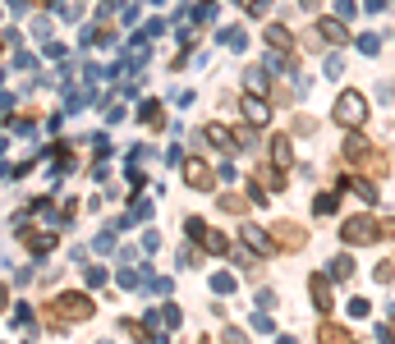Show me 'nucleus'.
<instances>
[{
	"label": "nucleus",
	"instance_id": "12",
	"mask_svg": "<svg viewBox=\"0 0 395 344\" xmlns=\"http://www.w3.org/2000/svg\"><path fill=\"white\" fill-rule=\"evenodd\" d=\"M244 115H248V124H267V120H272V111H267V101L257 92L244 96Z\"/></svg>",
	"mask_w": 395,
	"mask_h": 344
},
{
	"label": "nucleus",
	"instance_id": "19",
	"mask_svg": "<svg viewBox=\"0 0 395 344\" xmlns=\"http://www.w3.org/2000/svg\"><path fill=\"white\" fill-rule=\"evenodd\" d=\"M221 211L239 216V211H244V198H239V193H221Z\"/></svg>",
	"mask_w": 395,
	"mask_h": 344
},
{
	"label": "nucleus",
	"instance_id": "24",
	"mask_svg": "<svg viewBox=\"0 0 395 344\" xmlns=\"http://www.w3.org/2000/svg\"><path fill=\"white\" fill-rule=\"evenodd\" d=\"M42 5H51V0H42Z\"/></svg>",
	"mask_w": 395,
	"mask_h": 344
},
{
	"label": "nucleus",
	"instance_id": "22",
	"mask_svg": "<svg viewBox=\"0 0 395 344\" xmlns=\"http://www.w3.org/2000/svg\"><path fill=\"white\" fill-rule=\"evenodd\" d=\"M299 5H304V9H317V0H299Z\"/></svg>",
	"mask_w": 395,
	"mask_h": 344
},
{
	"label": "nucleus",
	"instance_id": "13",
	"mask_svg": "<svg viewBox=\"0 0 395 344\" xmlns=\"http://www.w3.org/2000/svg\"><path fill=\"white\" fill-rule=\"evenodd\" d=\"M340 189H354L363 202H377V189H372V184L363 179V174H345V179H340Z\"/></svg>",
	"mask_w": 395,
	"mask_h": 344
},
{
	"label": "nucleus",
	"instance_id": "11",
	"mask_svg": "<svg viewBox=\"0 0 395 344\" xmlns=\"http://www.w3.org/2000/svg\"><path fill=\"white\" fill-rule=\"evenodd\" d=\"M202 138H207V143H216L221 152H239V147H235V133H230L226 124H207V129H202Z\"/></svg>",
	"mask_w": 395,
	"mask_h": 344
},
{
	"label": "nucleus",
	"instance_id": "10",
	"mask_svg": "<svg viewBox=\"0 0 395 344\" xmlns=\"http://www.w3.org/2000/svg\"><path fill=\"white\" fill-rule=\"evenodd\" d=\"M317 344H354V335L345 326H335V321H322L317 326Z\"/></svg>",
	"mask_w": 395,
	"mask_h": 344
},
{
	"label": "nucleus",
	"instance_id": "16",
	"mask_svg": "<svg viewBox=\"0 0 395 344\" xmlns=\"http://www.w3.org/2000/svg\"><path fill=\"white\" fill-rule=\"evenodd\" d=\"M272 161L281 165V170L290 165V138H285V133H276V138H272Z\"/></svg>",
	"mask_w": 395,
	"mask_h": 344
},
{
	"label": "nucleus",
	"instance_id": "17",
	"mask_svg": "<svg viewBox=\"0 0 395 344\" xmlns=\"http://www.w3.org/2000/svg\"><path fill=\"white\" fill-rule=\"evenodd\" d=\"M267 46H276V51H290V28L272 23V28H267Z\"/></svg>",
	"mask_w": 395,
	"mask_h": 344
},
{
	"label": "nucleus",
	"instance_id": "21",
	"mask_svg": "<svg viewBox=\"0 0 395 344\" xmlns=\"http://www.w3.org/2000/svg\"><path fill=\"white\" fill-rule=\"evenodd\" d=\"M226 344H244V335H239V331H230V335H226Z\"/></svg>",
	"mask_w": 395,
	"mask_h": 344
},
{
	"label": "nucleus",
	"instance_id": "1",
	"mask_svg": "<svg viewBox=\"0 0 395 344\" xmlns=\"http://www.w3.org/2000/svg\"><path fill=\"white\" fill-rule=\"evenodd\" d=\"M42 312H46V321H51V331H60V326H69V321H88L92 317V299L69 289V294H55Z\"/></svg>",
	"mask_w": 395,
	"mask_h": 344
},
{
	"label": "nucleus",
	"instance_id": "14",
	"mask_svg": "<svg viewBox=\"0 0 395 344\" xmlns=\"http://www.w3.org/2000/svg\"><path fill=\"white\" fill-rule=\"evenodd\" d=\"M253 179H257V184H272L276 193L285 189V170H281V165H257V174H253Z\"/></svg>",
	"mask_w": 395,
	"mask_h": 344
},
{
	"label": "nucleus",
	"instance_id": "18",
	"mask_svg": "<svg viewBox=\"0 0 395 344\" xmlns=\"http://www.w3.org/2000/svg\"><path fill=\"white\" fill-rule=\"evenodd\" d=\"M28 248H33V253H51L55 248V234H28Z\"/></svg>",
	"mask_w": 395,
	"mask_h": 344
},
{
	"label": "nucleus",
	"instance_id": "5",
	"mask_svg": "<svg viewBox=\"0 0 395 344\" xmlns=\"http://www.w3.org/2000/svg\"><path fill=\"white\" fill-rule=\"evenodd\" d=\"M267 234H272V243H276L281 253H299V248H308V230H304L299 221H272V230H267Z\"/></svg>",
	"mask_w": 395,
	"mask_h": 344
},
{
	"label": "nucleus",
	"instance_id": "6",
	"mask_svg": "<svg viewBox=\"0 0 395 344\" xmlns=\"http://www.w3.org/2000/svg\"><path fill=\"white\" fill-rule=\"evenodd\" d=\"M239 239H244V243H248V248H253V253H257V257H272V253H276V243H272V234H267V230H262V225H253V221H244V225H239Z\"/></svg>",
	"mask_w": 395,
	"mask_h": 344
},
{
	"label": "nucleus",
	"instance_id": "9",
	"mask_svg": "<svg viewBox=\"0 0 395 344\" xmlns=\"http://www.w3.org/2000/svg\"><path fill=\"white\" fill-rule=\"evenodd\" d=\"M308 289H313V303H317V312H331L335 294H331V284H326V275H313V280H308Z\"/></svg>",
	"mask_w": 395,
	"mask_h": 344
},
{
	"label": "nucleus",
	"instance_id": "7",
	"mask_svg": "<svg viewBox=\"0 0 395 344\" xmlns=\"http://www.w3.org/2000/svg\"><path fill=\"white\" fill-rule=\"evenodd\" d=\"M189 234H194V239L211 253V257H226V253H230V239H226V234L207 230V225H198V221H189Z\"/></svg>",
	"mask_w": 395,
	"mask_h": 344
},
{
	"label": "nucleus",
	"instance_id": "8",
	"mask_svg": "<svg viewBox=\"0 0 395 344\" xmlns=\"http://www.w3.org/2000/svg\"><path fill=\"white\" fill-rule=\"evenodd\" d=\"M184 179H189V189H198V193L216 189V174H211L207 161H184Z\"/></svg>",
	"mask_w": 395,
	"mask_h": 344
},
{
	"label": "nucleus",
	"instance_id": "3",
	"mask_svg": "<svg viewBox=\"0 0 395 344\" xmlns=\"http://www.w3.org/2000/svg\"><path fill=\"white\" fill-rule=\"evenodd\" d=\"M335 124L340 129H363L368 124V101L359 92H340L335 96Z\"/></svg>",
	"mask_w": 395,
	"mask_h": 344
},
{
	"label": "nucleus",
	"instance_id": "23",
	"mask_svg": "<svg viewBox=\"0 0 395 344\" xmlns=\"http://www.w3.org/2000/svg\"><path fill=\"white\" fill-rule=\"evenodd\" d=\"M0 55H5V42H0Z\"/></svg>",
	"mask_w": 395,
	"mask_h": 344
},
{
	"label": "nucleus",
	"instance_id": "4",
	"mask_svg": "<svg viewBox=\"0 0 395 344\" xmlns=\"http://www.w3.org/2000/svg\"><path fill=\"white\" fill-rule=\"evenodd\" d=\"M340 239L354 243V248H359V243H377L382 239V225L372 221V216H345V221H340Z\"/></svg>",
	"mask_w": 395,
	"mask_h": 344
},
{
	"label": "nucleus",
	"instance_id": "2",
	"mask_svg": "<svg viewBox=\"0 0 395 344\" xmlns=\"http://www.w3.org/2000/svg\"><path fill=\"white\" fill-rule=\"evenodd\" d=\"M345 161L363 165V170H368V174H377V179L391 170L386 152H377V147H372V143H368V138H363L359 129H350V133H345Z\"/></svg>",
	"mask_w": 395,
	"mask_h": 344
},
{
	"label": "nucleus",
	"instance_id": "20",
	"mask_svg": "<svg viewBox=\"0 0 395 344\" xmlns=\"http://www.w3.org/2000/svg\"><path fill=\"white\" fill-rule=\"evenodd\" d=\"M382 225V239H395V216H386V221H377Z\"/></svg>",
	"mask_w": 395,
	"mask_h": 344
},
{
	"label": "nucleus",
	"instance_id": "15",
	"mask_svg": "<svg viewBox=\"0 0 395 344\" xmlns=\"http://www.w3.org/2000/svg\"><path fill=\"white\" fill-rule=\"evenodd\" d=\"M317 37H326V42H345V23H335V18H317Z\"/></svg>",
	"mask_w": 395,
	"mask_h": 344
}]
</instances>
